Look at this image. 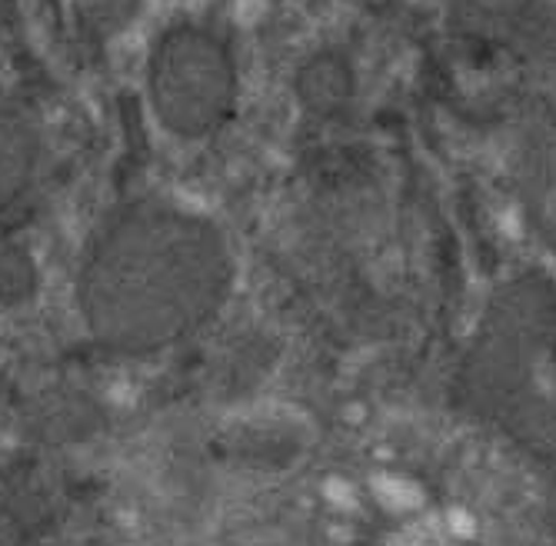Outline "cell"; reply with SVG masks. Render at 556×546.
Instances as JSON below:
<instances>
[{
	"label": "cell",
	"mask_w": 556,
	"mask_h": 546,
	"mask_svg": "<svg viewBox=\"0 0 556 546\" xmlns=\"http://www.w3.org/2000/svg\"><path fill=\"white\" fill-rule=\"evenodd\" d=\"M453 404L480 430L556 470V274L503 277L453 367Z\"/></svg>",
	"instance_id": "7a4b0ae2"
},
{
	"label": "cell",
	"mask_w": 556,
	"mask_h": 546,
	"mask_svg": "<svg viewBox=\"0 0 556 546\" xmlns=\"http://www.w3.org/2000/svg\"><path fill=\"white\" fill-rule=\"evenodd\" d=\"M37 290V267L21 243H0V304H24Z\"/></svg>",
	"instance_id": "8992f818"
},
{
	"label": "cell",
	"mask_w": 556,
	"mask_h": 546,
	"mask_svg": "<svg viewBox=\"0 0 556 546\" xmlns=\"http://www.w3.org/2000/svg\"><path fill=\"white\" fill-rule=\"evenodd\" d=\"M147 87L167 130L187 140L207 137L233 111V54L214 30L177 24L164 30L150 51Z\"/></svg>",
	"instance_id": "3957f363"
},
{
	"label": "cell",
	"mask_w": 556,
	"mask_h": 546,
	"mask_svg": "<svg viewBox=\"0 0 556 546\" xmlns=\"http://www.w3.org/2000/svg\"><path fill=\"white\" fill-rule=\"evenodd\" d=\"M40 164V137L21 114L0 111V217H8L34 183Z\"/></svg>",
	"instance_id": "5b68a950"
},
{
	"label": "cell",
	"mask_w": 556,
	"mask_h": 546,
	"mask_svg": "<svg viewBox=\"0 0 556 546\" xmlns=\"http://www.w3.org/2000/svg\"><path fill=\"white\" fill-rule=\"evenodd\" d=\"M230 251L217 227L170 207H140L93 243L80 280L90 333L124 354L164 351L227 296Z\"/></svg>",
	"instance_id": "6da1fadb"
},
{
	"label": "cell",
	"mask_w": 556,
	"mask_h": 546,
	"mask_svg": "<svg viewBox=\"0 0 556 546\" xmlns=\"http://www.w3.org/2000/svg\"><path fill=\"white\" fill-rule=\"evenodd\" d=\"M84 8L100 30L114 34L127 27V21L140 11V0H84Z\"/></svg>",
	"instance_id": "52a82bcc"
},
{
	"label": "cell",
	"mask_w": 556,
	"mask_h": 546,
	"mask_svg": "<svg viewBox=\"0 0 556 546\" xmlns=\"http://www.w3.org/2000/svg\"><path fill=\"white\" fill-rule=\"evenodd\" d=\"M517 196L533 237L556 261V111L540 114L520 140Z\"/></svg>",
	"instance_id": "277c9868"
}]
</instances>
